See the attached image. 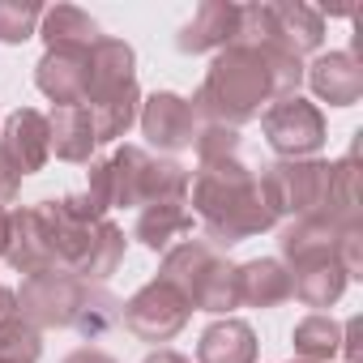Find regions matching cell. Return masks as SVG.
<instances>
[{
  "mask_svg": "<svg viewBox=\"0 0 363 363\" xmlns=\"http://www.w3.org/2000/svg\"><path fill=\"white\" fill-rule=\"evenodd\" d=\"M189 189H193V214L201 218L214 248L244 244L278 223V210L261 184V175L240 158L197 162Z\"/></svg>",
  "mask_w": 363,
  "mask_h": 363,
  "instance_id": "1",
  "label": "cell"
},
{
  "mask_svg": "<svg viewBox=\"0 0 363 363\" xmlns=\"http://www.w3.org/2000/svg\"><path fill=\"white\" fill-rule=\"evenodd\" d=\"M193 175L189 167H179L175 158H154L141 145H120L111 158L90 162V184L86 197L94 210H116V206H154V201H189Z\"/></svg>",
  "mask_w": 363,
  "mask_h": 363,
  "instance_id": "2",
  "label": "cell"
},
{
  "mask_svg": "<svg viewBox=\"0 0 363 363\" xmlns=\"http://www.w3.org/2000/svg\"><path fill=\"white\" fill-rule=\"evenodd\" d=\"M265 103H278V86H274V73H269L261 48L231 43L214 56V65L193 99V111L206 124L240 128V124L257 120Z\"/></svg>",
  "mask_w": 363,
  "mask_h": 363,
  "instance_id": "3",
  "label": "cell"
},
{
  "mask_svg": "<svg viewBox=\"0 0 363 363\" xmlns=\"http://www.w3.org/2000/svg\"><path fill=\"white\" fill-rule=\"evenodd\" d=\"M158 278L184 295L193 312H218L223 316V312L240 308L235 265L210 240H184V244L167 248V257L158 265Z\"/></svg>",
  "mask_w": 363,
  "mask_h": 363,
  "instance_id": "4",
  "label": "cell"
},
{
  "mask_svg": "<svg viewBox=\"0 0 363 363\" xmlns=\"http://www.w3.org/2000/svg\"><path fill=\"white\" fill-rule=\"evenodd\" d=\"M261 184L282 214L291 218H329V193H333V162L325 158H278L261 171Z\"/></svg>",
  "mask_w": 363,
  "mask_h": 363,
  "instance_id": "5",
  "label": "cell"
},
{
  "mask_svg": "<svg viewBox=\"0 0 363 363\" xmlns=\"http://www.w3.org/2000/svg\"><path fill=\"white\" fill-rule=\"evenodd\" d=\"M94 282H82L69 269H48V274H30L18 291V312L43 333V329H73L82 316V303L90 295Z\"/></svg>",
  "mask_w": 363,
  "mask_h": 363,
  "instance_id": "6",
  "label": "cell"
},
{
  "mask_svg": "<svg viewBox=\"0 0 363 363\" xmlns=\"http://www.w3.org/2000/svg\"><path fill=\"white\" fill-rule=\"evenodd\" d=\"M189 316H193L189 299L179 295L175 286H167L162 278H154V282H145V286L124 303L120 325H124L137 342L158 346V342H171L179 329H184V325H189Z\"/></svg>",
  "mask_w": 363,
  "mask_h": 363,
  "instance_id": "7",
  "label": "cell"
},
{
  "mask_svg": "<svg viewBox=\"0 0 363 363\" xmlns=\"http://www.w3.org/2000/svg\"><path fill=\"white\" fill-rule=\"evenodd\" d=\"M261 133L278 158H312L325 145V116L316 103L291 94V99H278L265 107Z\"/></svg>",
  "mask_w": 363,
  "mask_h": 363,
  "instance_id": "8",
  "label": "cell"
},
{
  "mask_svg": "<svg viewBox=\"0 0 363 363\" xmlns=\"http://www.w3.org/2000/svg\"><path fill=\"white\" fill-rule=\"evenodd\" d=\"M137 120H141L145 141H150L158 154H179V150H189V145L197 141V133H201V120H197L193 103L179 99V94H171V90H158V94L141 99Z\"/></svg>",
  "mask_w": 363,
  "mask_h": 363,
  "instance_id": "9",
  "label": "cell"
},
{
  "mask_svg": "<svg viewBox=\"0 0 363 363\" xmlns=\"http://www.w3.org/2000/svg\"><path fill=\"white\" fill-rule=\"evenodd\" d=\"M35 86L56 107H82L90 90V48H48L35 65Z\"/></svg>",
  "mask_w": 363,
  "mask_h": 363,
  "instance_id": "10",
  "label": "cell"
},
{
  "mask_svg": "<svg viewBox=\"0 0 363 363\" xmlns=\"http://www.w3.org/2000/svg\"><path fill=\"white\" fill-rule=\"evenodd\" d=\"M5 261L18 274H26V278L60 269L56 265V248H52V231H48V218H43L39 206L9 210V248H5Z\"/></svg>",
  "mask_w": 363,
  "mask_h": 363,
  "instance_id": "11",
  "label": "cell"
},
{
  "mask_svg": "<svg viewBox=\"0 0 363 363\" xmlns=\"http://www.w3.org/2000/svg\"><path fill=\"white\" fill-rule=\"evenodd\" d=\"M0 150L5 158L18 167V175H35L43 171V162L52 158V133H48V116L35 111V107H22L13 111L5 124H0Z\"/></svg>",
  "mask_w": 363,
  "mask_h": 363,
  "instance_id": "12",
  "label": "cell"
},
{
  "mask_svg": "<svg viewBox=\"0 0 363 363\" xmlns=\"http://www.w3.org/2000/svg\"><path fill=\"white\" fill-rule=\"evenodd\" d=\"M312 94L329 107H354L359 94H363V65L354 60V52H329V56H316L308 69H303Z\"/></svg>",
  "mask_w": 363,
  "mask_h": 363,
  "instance_id": "13",
  "label": "cell"
},
{
  "mask_svg": "<svg viewBox=\"0 0 363 363\" xmlns=\"http://www.w3.org/2000/svg\"><path fill=\"white\" fill-rule=\"evenodd\" d=\"M235 30H240V5H231V0H206V5L193 13V22L179 30L175 48L184 56L223 52V48L235 43Z\"/></svg>",
  "mask_w": 363,
  "mask_h": 363,
  "instance_id": "14",
  "label": "cell"
},
{
  "mask_svg": "<svg viewBox=\"0 0 363 363\" xmlns=\"http://www.w3.org/2000/svg\"><path fill=\"white\" fill-rule=\"evenodd\" d=\"M137 82V56L124 39H99L90 48V90H86V103H99L107 94H120ZM82 103V107H86Z\"/></svg>",
  "mask_w": 363,
  "mask_h": 363,
  "instance_id": "15",
  "label": "cell"
},
{
  "mask_svg": "<svg viewBox=\"0 0 363 363\" xmlns=\"http://www.w3.org/2000/svg\"><path fill=\"white\" fill-rule=\"evenodd\" d=\"M235 295L240 308H278L291 299V274L278 257H257L235 265Z\"/></svg>",
  "mask_w": 363,
  "mask_h": 363,
  "instance_id": "16",
  "label": "cell"
},
{
  "mask_svg": "<svg viewBox=\"0 0 363 363\" xmlns=\"http://www.w3.org/2000/svg\"><path fill=\"white\" fill-rule=\"evenodd\" d=\"M291 274V295L308 308H329L342 299L346 291V269L337 265V257H316V261H299V265H286Z\"/></svg>",
  "mask_w": 363,
  "mask_h": 363,
  "instance_id": "17",
  "label": "cell"
},
{
  "mask_svg": "<svg viewBox=\"0 0 363 363\" xmlns=\"http://www.w3.org/2000/svg\"><path fill=\"white\" fill-rule=\"evenodd\" d=\"M346 227L329 223V218H295L291 227H282L278 248H282V265H299V261H316V257H337V240Z\"/></svg>",
  "mask_w": 363,
  "mask_h": 363,
  "instance_id": "18",
  "label": "cell"
},
{
  "mask_svg": "<svg viewBox=\"0 0 363 363\" xmlns=\"http://www.w3.org/2000/svg\"><path fill=\"white\" fill-rule=\"evenodd\" d=\"M197 363H257V333L248 320L223 316L197 342Z\"/></svg>",
  "mask_w": 363,
  "mask_h": 363,
  "instance_id": "19",
  "label": "cell"
},
{
  "mask_svg": "<svg viewBox=\"0 0 363 363\" xmlns=\"http://www.w3.org/2000/svg\"><path fill=\"white\" fill-rule=\"evenodd\" d=\"M189 231H193V210H189V201H154V206L137 210V223H133V240L145 244L150 252L171 248V240L189 235Z\"/></svg>",
  "mask_w": 363,
  "mask_h": 363,
  "instance_id": "20",
  "label": "cell"
},
{
  "mask_svg": "<svg viewBox=\"0 0 363 363\" xmlns=\"http://www.w3.org/2000/svg\"><path fill=\"white\" fill-rule=\"evenodd\" d=\"M265 9H269L274 39L286 52H295L299 60L325 43V18L316 9H308V5H265Z\"/></svg>",
  "mask_w": 363,
  "mask_h": 363,
  "instance_id": "21",
  "label": "cell"
},
{
  "mask_svg": "<svg viewBox=\"0 0 363 363\" xmlns=\"http://www.w3.org/2000/svg\"><path fill=\"white\" fill-rule=\"evenodd\" d=\"M48 133H52V154L65 162H90V154L99 145L86 107H52Z\"/></svg>",
  "mask_w": 363,
  "mask_h": 363,
  "instance_id": "22",
  "label": "cell"
},
{
  "mask_svg": "<svg viewBox=\"0 0 363 363\" xmlns=\"http://www.w3.org/2000/svg\"><path fill=\"white\" fill-rule=\"evenodd\" d=\"M124 248H128V240H124V231L116 227V223H99L94 227V235H90V244H86V257L77 261V278L82 282H94V286H103L116 269H120V261H124Z\"/></svg>",
  "mask_w": 363,
  "mask_h": 363,
  "instance_id": "23",
  "label": "cell"
},
{
  "mask_svg": "<svg viewBox=\"0 0 363 363\" xmlns=\"http://www.w3.org/2000/svg\"><path fill=\"white\" fill-rule=\"evenodd\" d=\"M43 43L48 48H94L103 39L99 22L77 9V5H56V9H43Z\"/></svg>",
  "mask_w": 363,
  "mask_h": 363,
  "instance_id": "24",
  "label": "cell"
},
{
  "mask_svg": "<svg viewBox=\"0 0 363 363\" xmlns=\"http://www.w3.org/2000/svg\"><path fill=\"white\" fill-rule=\"evenodd\" d=\"M86 111H90V128H94V141H99V145L120 141V137L133 128L137 111H141V90H137V82H133V86L120 90V94H107V99H99V103H86Z\"/></svg>",
  "mask_w": 363,
  "mask_h": 363,
  "instance_id": "25",
  "label": "cell"
},
{
  "mask_svg": "<svg viewBox=\"0 0 363 363\" xmlns=\"http://www.w3.org/2000/svg\"><path fill=\"white\" fill-rule=\"evenodd\" d=\"M291 342H295V354H299L303 363H329V359L342 354V325H337L333 316L312 312V316H303V320L295 325Z\"/></svg>",
  "mask_w": 363,
  "mask_h": 363,
  "instance_id": "26",
  "label": "cell"
},
{
  "mask_svg": "<svg viewBox=\"0 0 363 363\" xmlns=\"http://www.w3.org/2000/svg\"><path fill=\"white\" fill-rule=\"evenodd\" d=\"M39 354H43V333L22 312H9L0 320V363H39Z\"/></svg>",
  "mask_w": 363,
  "mask_h": 363,
  "instance_id": "27",
  "label": "cell"
},
{
  "mask_svg": "<svg viewBox=\"0 0 363 363\" xmlns=\"http://www.w3.org/2000/svg\"><path fill=\"white\" fill-rule=\"evenodd\" d=\"M120 312H124V303L107 291V286H90V295H86V303H82V316H77V333L82 337H103V333H111L116 325H120Z\"/></svg>",
  "mask_w": 363,
  "mask_h": 363,
  "instance_id": "28",
  "label": "cell"
},
{
  "mask_svg": "<svg viewBox=\"0 0 363 363\" xmlns=\"http://www.w3.org/2000/svg\"><path fill=\"white\" fill-rule=\"evenodd\" d=\"M39 22L43 5H35V0H0V43H26L30 35H39Z\"/></svg>",
  "mask_w": 363,
  "mask_h": 363,
  "instance_id": "29",
  "label": "cell"
},
{
  "mask_svg": "<svg viewBox=\"0 0 363 363\" xmlns=\"http://www.w3.org/2000/svg\"><path fill=\"white\" fill-rule=\"evenodd\" d=\"M197 162H218V158H240V128L223 124H201L197 133Z\"/></svg>",
  "mask_w": 363,
  "mask_h": 363,
  "instance_id": "30",
  "label": "cell"
},
{
  "mask_svg": "<svg viewBox=\"0 0 363 363\" xmlns=\"http://www.w3.org/2000/svg\"><path fill=\"white\" fill-rule=\"evenodd\" d=\"M18 189H22V175H18V167L5 158V150H0V206H9V201L18 197Z\"/></svg>",
  "mask_w": 363,
  "mask_h": 363,
  "instance_id": "31",
  "label": "cell"
},
{
  "mask_svg": "<svg viewBox=\"0 0 363 363\" xmlns=\"http://www.w3.org/2000/svg\"><path fill=\"white\" fill-rule=\"evenodd\" d=\"M60 363H116L107 350H94V346H82V350H73V354H65Z\"/></svg>",
  "mask_w": 363,
  "mask_h": 363,
  "instance_id": "32",
  "label": "cell"
},
{
  "mask_svg": "<svg viewBox=\"0 0 363 363\" xmlns=\"http://www.w3.org/2000/svg\"><path fill=\"white\" fill-rule=\"evenodd\" d=\"M141 363H193V359H184L179 350H154V354H145Z\"/></svg>",
  "mask_w": 363,
  "mask_h": 363,
  "instance_id": "33",
  "label": "cell"
},
{
  "mask_svg": "<svg viewBox=\"0 0 363 363\" xmlns=\"http://www.w3.org/2000/svg\"><path fill=\"white\" fill-rule=\"evenodd\" d=\"M9 312H18V291H9V286H0V320H5Z\"/></svg>",
  "mask_w": 363,
  "mask_h": 363,
  "instance_id": "34",
  "label": "cell"
},
{
  "mask_svg": "<svg viewBox=\"0 0 363 363\" xmlns=\"http://www.w3.org/2000/svg\"><path fill=\"white\" fill-rule=\"evenodd\" d=\"M5 248H9V210L0 206V257H5Z\"/></svg>",
  "mask_w": 363,
  "mask_h": 363,
  "instance_id": "35",
  "label": "cell"
},
{
  "mask_svg": "<svg viewBox=\"0 0 363 363\" xmlns=\"http://www.w3.org/2000/svg\"><path fill=\"white\" fill-rule=\"evenodd\" d=\"M295 363H303V359H295Z\"/></svg>",
  "mask_w": 363,
  "mask_h": 363,
  "instance_id": "36",
  "label": "cell"
}]
</instances>
